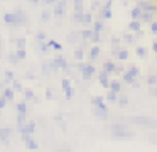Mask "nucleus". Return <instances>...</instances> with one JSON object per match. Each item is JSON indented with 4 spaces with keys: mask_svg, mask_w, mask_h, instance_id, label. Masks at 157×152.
<instances>
[{
    "mask_svg": "<svg viewBox=\"0 0 157 152\" xmlns=\"http://www.w3.org/2000/svg\"><path fill=\"white\" fill-rule=\"evenodd\" d=\"M100 17L105 20L112 19V0H106V3L101 7V10H100Z\"/></svg>",
    "mask_w": 157,
    "mask_h": 152,
    "instance_id": "1a4fd4ad",
    "label": "nucleus"
},
{
    "mask_svg": "<svg viewBox=\"0 0 157 152\" xmlns=\"http://www.w3.org/2000/svg\"><path fill=\"white\" fill-rule=\"evenodd\" d=\"M115 69H117V64L113 63V61H105V63H103V71H105L106 74L115 73Z\"/></svg>",
    "mask_w": 157,
    "mask_h": 152,
    "instance_id": "6ab92c4d",
    "label": "nucleus"
},
{
    "mask_svg": "<svg viewBox=\"0 0 157 152\" xmlns=\"http://www.w3.org/2000/svg\"><path fill=\"white\" fill-rule=\"evenodd\" d=\"M0 90H2V84H0Z\"/></svg>",
    "mask_w": 157,
    "mask_h": 152,
    "instance_id": "338daca9",
    "label": "nucleus"
},
{
    "mask_svg": "<svg viewBox=\"0 0 157 152\" xmlns=\"http://www.w3.org/2000/svg\"><path fill=\"white\" fill-rule=\"evenodd\" d=\"M15 46H17V49H25V37L15 39Z\"/></svg>",
    "mask_w": 157,
    "mask_h": 152,
    "instance_id": "79ce46f5",
    "label": "nucleus"
},
{
    "mask_svg": "<svg viewBox=\"0 0 157 152\" xmlns=\"http://www.w3.org/2000/svg\"><path fill=\"white\" fill-rule=\"evenodd\" d=\"M117 57H118L120 61L128 59V51H127V49H118V53H117Z\"/></svg>",
    "mask_w": 157,
    "mask_h": 152,
    "instance_id": "e433bc0d",
    "label": "nucleus"
},
{
    "mask_svg": "<svg viewBox=\"0 0 157 152\" xmlns=\"http://www.w3.org/2000/svg\"><path fill=\"white\" fill-rule=\"evenodd\" d=\"M12 134H14V128H9V127H0V140L4 144H9Z\"/></svg>",
    "mask_w": 157,
    "mask_h": 152,
    "instance_id": "9b49d317",
    "label": "nucleus"
},
{
    "mask_svg": "<svg viewBox=\"0 0 157 152\" xmlns=\"http://www.w3.org/2000/svg\"><path fill=\"white\" fill-rule=\"evenodd\" d=\"M98 7H100V2L98 0H93L91 2V10H98Z\"/></svg>",
    "mask_w": 157,
    "mask_h": 152,
    "instance_id": "5fc2aeb1",
    "label": "nucleus"
},
{
    "mask_svg": "<svg viewBox=\"0 0 157 152\" xmlns=\"http://www.w3.org/2000/svg\"><path fill=\"white\" fill-rule=\"evenodd\" d=\"M95 66H93V64H85V69L81 71V78L85 81H90L91 80L93 76H95Z\"/></svg>",
    "mask_w": 157,
    "mask_h": 152,
    "instance_id": "9d476101",
    "label": "nucleus"
},
{
    "mask_svg": "<svg viewBox=\"0 0 157 152\" xmlns=\"http://www.w3.org/2000/svg\"><path fill=\"white\" fill-rule=\"evenodd\" d=\"M93 115L96 118H100V120H108V111L106 110H100V108L93 107Z\"/></svg>",
    "mask_w": 157,
    "mask_h": 152,
    "instance_id": "a211bd4d",
    "label": "nucleus"
},
{
    "mask_svg": "<svg viewBox=\"0 0 157 152\" xmlns=\"http://www.w3.org/2000/svg\"><path fill=\"white\" fill-rule=\"evenodd\" d=\"M14 14H15V17H17V22H19V27H24V25H27L29 19H27V14H25L24 10L17 9V10H14Z\"/></svg>",
    "mask_w": 157,
    "mask_h": 152,
    "instance_id": "4468645a",
    "label": "nucleus"
},
{
    "mask_svg": "<svg viewBox=\"0 0 157 152\" xmlns=\"http://www.w3.org/2000/svg\"><path fill=\"white\" fill-rule=\"evenodd\" d=\"M137 7H139L142 12H150V14H155V12H157V7L152 5L150 2H147V0H140Z\"/></svg>",
    "mask_w": 157,
    "mask_h": 152,
    "instance_id": "f8f14e48",
    "label": "nucleus"
},
{
    "mask_svg": "<svg viewBox=\"0 0 157 152\" xmlns=\"http://www.w3.org/2000/svg\"><path fill=\"white\" fill-rule=\"evenodd\" d=\"M56 2L58 0H41V3H44V5H54Z\"/></svg>",
    "mask_w": 157,
    "mask_h": 152,
    "instance_id": "4d7b16f0",
    "label": "nucleus"
},
{
    "mask_svg": "<svg viewBox=\"0 0 157 152\" xmlns=\"http://www.w3.org/2000/svg\"><path fill=\"white\" fill-rule=\"evenodd\" d=\"M22 93H24V96H25V101H31V100H34V98H36L34 91L27 90V88H24V91H22Z\"/></svg>",
    "mask_w": 157,
    "mask_h": 152,
    "instance_id": "f704fd0d",
    "label": "nucleus"
},
{
    "mask_svg": "<svg viewBox=\"0 0 157 152\" xmlns=\"http://www.w3.org/2000/svg\"><path fill=\"white\" fill-rule=\"evenodd\" d=\"M61 88H63V91H64L66 100H71V98L75 96V90H73L71 81H69L68 78H63V80H61Z\"/></svg>",
    "mask_w": 157,
    "mask_h": 152,
    "instance_id": "20e7f679",
    "label": "nucleus"
},
{
    "mask_svg": "<svg viewBox=\"0 0 157 152\" xmlns=\"http://www.w3.org/2000/svg\"><path fill=\"white\" fill-rule=\"evenodd\" d=\"M9 63H10L12 66H19V59H17V56H15V53L9 54Z\"/></svg>",
    "mask_w": 157,
    "mask_h": 152,
    "instance_id": "c03bdc74",
    "label": "nucleus"
},
{
    "mask_svg": "<svg viewBox=\"0 0 157 152\" xmlns=\"http://www.w3.org/2000/svg\"><path fill=\"white\" fill-rule=\"evenodd\" d=\"M79 36H81L83 41H90V39H91V36H93V29H83V30H79Z\"/></svg>",
    "mask_w": 157,
    "mask_h": 152,
    "instance_id": "4be33fe9",
    "label": "nucleus"
},
{
    "mask_svg": "<svg viewBox=\"0 0 157 152\" xmlns=\"http://www.w3.org/2000/svg\"><path fill=\"white\" fill-rule=\"evenodd\" d=\"M54 9H52V15L54 17H63L66 14V7H68V0H58L54 3Z\"/></svg>",
    "mask_w": 157,
    "mask_h": 152,
    "instance_id": "f03ea898",
    "label": "nucleus"
},
{
    "mask_svg": "<svg viewBox=\"0 0 157 152\" xmlns=\"http://www.w3.org/2000/svg\"><path fill=\"white\" fill-rule=\"evenodd\" d=\"M123 41H125V42H133V36L132 34H125V36H123Z\"/></svg>",
    "mask_w": 157,
    "mask_h": 152,
    "instance_id": "3c124183",
    "label": "nucleus"
},
{
    "mask_svg": "<svg viewBox=\"0 0 157 152\" xmlns=\"http://www.w3.org/2000/svg\"><path fill=\"white\" fill-rule=\"evenodd\" d=\"M5 78H7V81L15 80V76H14V73H12V71H5Z\"/></svg>",
    "mask_w": 157,
    "mask_h": 152,
    "instance_id": "8fccbe9b",
    "label": "nucleus"
},
{
    "mask_svg": "<svg viewBox=\"0 0 157 152\" xmlns=\"http://www.w3.org/2000/svg\"><path fill=\"white\" fill-rule=\"evenodd\" d=\"M2 96H4L7 101H12V100H14V96H15V91L12 90L10 86H4V88H2Z\"/></svg>",
    "mask_w": 157,
    "mask_h": 152,
    "instance_id": "dca6fc26",
    "label": "nucleus"
},
{
    "mask_svg": "<svg viewBox=\"0 0 157 152\" xmlns=\"http://www.w3.org/2000/svg\"><path fill=\"white\" fill-rule=\"evenodd\" d=\"M83 57H85V49H83V47L75 49V59L76 61H83Z\"/></svg>",
    "mask_w": 157,
    "mask_h": 152,
    "instance_id": "72a5a7b5",
    "label": "nucleus"
},
{
    "mask_svg": "<svg viewBox=\"0 0 157 152\" xmlns=\"http://www.w3.org/2000/svg\"><path fill=\"white\" fill-rule=\"evenodd\" d=\"M10 84H12L10 88L15 91V93H17V91H19V93H22V91H24V86L21 84V81H19V80H12V81H10Z\"/></svg>",
    "mask_w": 157,
    "mask_h": 152,
    "instance_id": "412c9836",
    "label": "nucleus"
},
{
    "mask_svg": "<svg viewBox=\"0 0 157 152\" xmlns=\"http://www.w3.org/2000/svg\"><path fill=\"white\" fill-rule=\"evenodd\" d=\"M81 39V36H79V32H76V30H73L71 34H68V42H78V41Z\"/></svg>",
    "mask_w": 157,
    "mask_h": 152,
    "instance_id": "cd10ccee",
    "label": "nucleus"
},
{
    "mask_svg": "<svg viewBox=\"0 0 157 152\" xmlns=\"http://www.w3.org/2000/svg\"><path fill=\"white\" fill-rule=\"evenodd\" d=\"M52 63L56 64V68H58V69H63V71L69 69V63L66 61L64 56H61V54H59V56H56L54 59H52Z\"/></svg>",
    "mask_w": 157,
    "mask_h": 152,
    "instance_id": "6e6552de",
    "label": "nucleus"
},
{
    "mask_svg": "<svg viewBox=\"0 0 157 152\" xmlns=\"http://www.w3.org/2000/svg\"><path fill=\"white\" fill-rule=\"evenodd\" d=\"M130 15H132V20H139L140 15H142V10H140L139 7H133L132 12H130Z\"/></svg>",
    "mask_w": 157,
    "mask_h": 152,
    "instance_id": "2f4dec72",
    "label": "nucleus"
},
{
    "mask_svg": "<svg viewBox=\"0 0 157 152\" xmlns=\"http://www.w3.org/2000/svg\"><path fill=\"white\" fill-rule=\"evenodd\" d=\"M4 22L7 24V25H10V27H19V22H17V17H15V14L14 12H7V14H4Z\"/></svg>",
    "mask_w": 157,
    "mask_h": 152,
    "instance_id": "ddd939ff",
    "label": "nucleus"
},
{
    "mask_svg": "<svg viewBox=\"0 0 157 152\" xmlns=\"http://www.w3.org/2000/svg\"><path fill=\"white\" fill-rule=\"evenodd\" d=\"M100 53H101V51H100V46H96V44H95V46L90 49V57H91V59H98Z\"/></svg>",
    "mask_w": 157,
    "mask_h": 152,
    "instance_id": "393cba45",
    "label": "nucleus"
},
{
    "mask_svg": "<svg viewBox=\"0 0 157 152\" xmlns=\"http://www.w3.org/2000/svg\"><path fill=\"white\" fill-rule=\"evenodd\" d=\"M21 135H22V142H24V145L29 150H39V144L36 142V138L32 135L29 134H21Z\"/></svg>",
    "mask_w": 157,
    "mask_h": 152,
    "instance_id": "7ed1b4c3",
    "label": "nucleus"
},
{
    "mask_svg": "<svg viewBox=\"0 0 157 152\" xmlns=\"http://www.w3.org/2000/svg\"><path fill=\"white\" fill-rule=\"evenodd\" d=\"M39 51L44 53V54H48V53H51V47H49L48 42H39Z\"/></svg>",
    "mask_w": 157,
    "mask_h": 152,
    "instance_id": "a19ab883",
    "label": "nucleus"
},
{
    "mask_svg": "<svg viewBox=\"0 0 157 152\" xmlns=\"http://www.w3.org/2000/svg\"><path fill=\"white\" fill-rule=\"evenodd\" d=\"M36 128H37L36 122H34V120H27L24 127H22V128H17V130H19V134H29V135H34Z\"/></svg>",
    "mask_w": 157,
    "mask_h": 152,
    "instance_id": "0eeeda50",
    "label": "nucleus"
},
{
    "mask_svg": "<svg viewBox=\"0 0 157 152\" xmlns=\"http://www.w3.org/2000/svg\"><path fill=\"white\" fill-rule=\"evenodd\" d=\"M91 105H93V107H96V108H100V110H106V111H108L105 101H103V96H93L91 98Z\"/></svg>",
    "mask_w": 157,
    "mask_h": 152,
    "instance_id": "2eb2a0df",
    "label": "nucleus"
},
{
    "mask_svg": "<svg viewBox=\"0 0 157 152\" xmlns=\"http://www.w3.org/2000/svg\"><path fill=\"white\" fill-rule=\"evenodd\" d=\"M152 49H154V53L157 54V41H154V42H152Z\"/></svg>",
    "mask_w": 157,
    "mask_h": 152,
    "instance_id": "680f3d73",
    "label": "nucleus"
},
{
    "mask_svg": "<svg viewBox=\"0 0 157 152\" xmlns=\"http://www.w3.org/2000/svg\"><path fill=\"white\" fill-rule=\"evenodd\" d=\"M90 41H91V42H95V44H98L100 41H101V37H100L98 32H93V36H91V39H90Z\"/></svg>",
    "mask_w": 157,
    "mask_h": 152,
    "instance_id": "de8ad7c7",
    "label": "nucleus"
},
{
    "mask_svg": "<svg viewBox=\"0 0 157 152\" xmlns=\"http://www.w3.org/2000/svg\"><path fill=\"white\" fill-rule=\"evenodd\" d=\"M112 135L115 138H132L133 137V132L128 130V127H127V125L113 123L112 125Z\"/></svg>",
    "mask_w": 157,
    "mask_h": 152,
    "instance_id": "f257e3e1",
    "label": "nucleus"
},
{
    "mask_svg": "<svg viewBox=\"0 0 157 152\" xmlns=\"http://www.w3.org/2000/svg\"><path fill=\"white\" fill-rule=\"evenodd\" d=\"M135 53H137V56H139V57H145L147 56V49H145V47H137Z\"/></svg>",
    "mask_w": 157,
    "mask_h": 152,
    "instance_id": "a18cd8bd",
    "label": "nucleus"
},
{
    "mask_svg": "<svg viewBox=\"0 0 157 152\" xmlns=\"http://www.w3.org/2000/svg\"><path fill=\"white\" fill-rule=\"evenodd\" d=\"M48 44H49V47H51V49H54V51H59V53H61V49H63V46L61 44L58 42V41H48Z\"/></svg>",
    "mask_w": 157,
    "mask_h": 152,
    "instance_id": "c9c22d12",
    "label": "nucleus"
},
{
    "mask_svg": "<svg viewBox=\"0 0 157 152\" xmlns=\"http://www.w3.org/2000/svg\"><path fill=\"white\" fill-rule=\"evenodd\" d=\"M83 14H85V12H73V22H76V24H81Z\"/></svg>",
    "mask_w": 157,
    "mask_h": 152,
    "instance_id": "37998d69",
    "label": "nucleus"
},
{
    "mask_svg": "<svg viewBox=\"0 0 157 152\" xmlns=\"http://www.w3.org/2000/svg\"><path fill=\"white\" fill-rule=\"evenodd\" d=\"M17 128H22L25 125V122H27V115H22V113H17Z\"/></svg>",
    "mask_w": 157,
    "mask_h": 152,
    "instance_id": "a878e982",
    "label": "nucleus"
},
{
    "mask_svg": "<svg viewBox=\"0 0 157 152\" xmlns=\"http://www.w3.org/2000/svg\"><path fill=\"white\" fill-rule=\"evenodd\" d=\"M73 12H83V0H73Z\"/></svg>",
    "mask_w": 157,
    "mask_h": 152,
    "instance_id": "7c9ffc66",
    "label": "nucleus"
},
{
    "mask_svg": "<svg viewBox=\"0 0 157 152\" xmlns=\"http://www.w3.org/2000/svg\"><path fill=\"white\" fill-rule=\"evenodd\" d=\"M98 81H100V84H101L103 88H108V86H110V78H108V74H106L105 71H100Z\"/></svg>",
    "mask_w": 157,
    "mask_h": 152,
    "instance_id": "f3484780",
    "label": "nucleus"
},
{
    "mask_svg": "<svg viewBox=\"0 0 157 152\" xmlns=\"http://www.w3.org/2000/svg\"><path fill=\"white\" fill-rule=\"evenodd\" d=\"M25 80H36V76L32 73H25Z\"/></svg>",
    "mask_w": 157,
    "mask_h": 152,
    "instance_id": "13d9d810",
    "label": "nucleus"
},
{
    "mask_svg": "<svg viewBox=\"0 0 157 152\" xmlns=\"http://www.w3.org/2000/svg\"><path fill=\"white\" fill-rule=\"evenodd\" d=\"M29 2H32V3H41V0H29Z\"/></svg>",
    "mask_w": 157,
    "mask_h": 152,
    "instance_id": "0e129e2a",
    "label": "nucleus"
},
{
    "mask_svg": "<svg viewBox=\"0 0 157 152\" xmlns=\"http://www.w3.org/2000/svg\"><path fill=\"white\" fill-rule=\"evenodd\" d=\"M155 98H157V88H155Z\"/></svg>",
    "mask_w": 157,
    "mask_h": 152,
    "instance_id": "69168bd1",
    "label": "nucleus"
},
{
    "mask_svg": "<svg viewBox=\"0 0 157 152\" xmlns=\"http://www.w3.org/2000/svg\"><path fill=\"white\" fill-rule=\"evenodd\" d=\"M150 30L157 36V22H150Z\"/></svg>",
    "mask_w": 157,
    "mask_h": 152,
    "instance_id": "6e6d98bb",
    "label": "nucleus"
},
{
    "mask_svg": "<svg viewBox=\"0 0 157 152\" xmlns=\"http://www.w3.org/2000/svg\"><path fill=\"white\" fill-rule=\"evenodd\" d=\"M5 105H7V100H5L4 96H0V110H4Z\"/></svg>",
    "mask_w": 157,
    "mask_h": 152,
    "instance_id": "864d4df0",
    "label": "nucleus"
},
{
    "mask_svg": "<svg viewBox=\"0 0 157 152\" xmlns=\"http://www.w3.org/2000/svg\"><path fill=\"white\" fill-rule=\"evenodd\" d=\"M2 47H4V41H2V36H0V57L4 56V53H2Z\"/></svg>",
    "mask_w": 157,
    "mask_h": 152,
    "instance_id": "bf43d9fd",
    "label": "nucleus"
},
{
    "mask_svg": "<svg viewBox=\"0 0 157 152\" xmlns=\"http://www.w3.org/2000/svg\"><path fill=\"white\" fill-rule=\"evenodd\" d=\"M15 110H17V113H22V115H27L29 113V108H27V101H19L17 105H15Z\"/></svg>",
    "mask_w": 157,
    "mask_h": 152,
    "instance_id": "aec40b11",
    "label": "nucleus"
},
{
    "mask_svg": "<svg viewBox=\"0 0 157 152\" xmlns=\"http://www.w3.org/2000/svg\"><path fill=\"white\" fill-rule=\"evenodd\" d=\"M78 69H79V71L85 69V63H81V61H79V63H78Z\"/></svg>",
    "mask_w": 157,
    "mask_h": 152,
    "instance_id": "052dcab7",
    "label": "nucleus"
},
{
    "mask_svg": "<svg viewBox=\"0 0 157 152\" xmlns=\"http://www.w3.org/2000/svg\"><path fill=\"white\" fill-rule=\"evenodd\" d=\"M117 103H118L120 105V107H127V105H128V98H127V96H122V98H118V100H117Z\"/></svg>",
    "mask_w": 157,
    "mask_h": 152,
    "instance_id": "49530a36",
    "label": "nucleus"
},
{
    "mask_svg": "<svg viewBox=\"0 0 157 152\" xmlns=\"http://www.w3.org/2000/svg\"><path fill=\"white\" fill-rule=\"evenodd\" d=\"M133 122H135V123H140L142 127H149V128L157 127V122L152 120V118H149V117H133Z\"/></svg>",
    "mask_w": 157,
    "mask_h": 152,
    "instance_id": "423d86ee",
    "label": "nucleus"
},
{
    "mask_svg": "<svg viewBox=\"0 0 157 152\" xmlns=\"http://www.w3.org/2000/svg\"><path fill=\"white\" fill-rule=\"evenodd\" d=\"M155 76H149V83H155Z\"/></svg>",
    "mask_w": 157,
    "mask_h": 152,
    "instance_id": "e2e57ef3",
    "label": "nucleus"
},
{
    "mask_svg": "<svg viewBox=\"0 0 157 152\" xmlns=\"http://www.w3.org/2000/svg\"><path fill=\"white\" fill-rule=\"evenodd\" d=\"M41 69H42V74H46V76H51L52 73H56V71H59L58 68H56V64L52 63V59L42 61V64H41Z\"/></svg>",
    "mask_w": 157,
    "mask_h": 152,
    "instance_id": "39448f33",
    "label": "nucleus"
},
{
    "mask_svg": "<svg viewBox=\"0 0 157 152\" xmlns=\"http://www.w3.org/2000/svg\"><path fill=\"white\" fill-rule=\"evenodd\" d=\"M36 39H37L39 42H46V34L44 32H37L36 34Z\"/></svg>",
    "mask_w": 157,
    "mask_h": 152,
    "instance_id": "09e8293b",
    "label": "nucleus"
},
{
    "mask_svg": "<svg viewBox=\"0 0 157 152\" xmlns=\"http://www.w3.org/2000/svg\"><path fill=\"white\" fill-rule=\"evenodd\" d=\"M15 56H17L19 61H24L25 57H27V51H25V49H17V51H15Z\"/></svg>",
    "mask_w": 157,
    "mask_h": 152,
    "instance_id": "ea45409f",
    "label": "nucleus"
},
{
    "mask_svg": "<svg viewBox=\"0 0 157 152\" xmlns=\"http://www.w3.org/2000/svg\"><path fill=\"white\" fill-rule=\"evenodd\" d=\"M51 15H52L51 10L44 9V10L41 12V20H42V22H49V20H51Z\"/></svg>",
    "mask_w": 157,
    "mask_h": 152,
    "instance_id": "c756f323",
    "label": "nucleus"
},
{
    "mask_svg": "<svg viewBox=\"0 0 157 152\" xmlns=\"http://www.w3.org/2000/svg\"><path fill=\"white\" fill-rule=\"evenodd\" d=\"M127 74H128L130 78H133V80H135V78L139 76V68H137V66H130V69L127 71Z\"/></svg>",
    "mask_w": 157,
    "mask_h": 152,
    "instance_id": "58836bf2",
    "label": "nucleus"
},
{
    "mask_svg": "<svg viewBox=\"0 0 157 152\" xmlns=\"http://www.w3.org/2000/svg\"><path fill=\"white\" fill-rule=\"evenodd\" d=\"M139 20H142V22H154V14H150V12H142V15H140V19Z\"/></svg>",
    "mask_w": 157,
    "mask_h": 152,
    "instance_id": "bb28decb",
    "label": "nucleus"
},
{
    "mask_svg": "<svg viewBox=\"0 0 157 152\" xmlns=\"http://www.w3.org/2000/svg\"><path fill=\"white\" fill-rule=\"evenodd\" d=\"M81 24H85V25H90V24H93V14H91V12H85V14H83Z\"/></svg>",
    "mask_w": 157,
    "mask_h": 152,
    "instance_id": "5701e85b",
    "label": "nucleus"
},
{
    "mask_svg": "<svg viewBox=\"0 0 157 152\" xmlns=\"http://www.w3.org/2000/svg\"><path fill=\"white\" fill-rule=\"evenodd\" d=\"M140 27H142V25H140V20H132V22L128 24V29L133 30V32H139Z\"/></svg>",
    "mask_w": 157,
    "mask_h": 152,
    "instance_id": "473e14b6",
    "label": "nucleus"
},
{
    "mask_svg": "<svg viewBox=\"0 0 157 152\" xmlns=\"http://www.w3.org/2000/svg\"><path fill=\"white\" fill-rule=\"evenodd\" d=\"M106 100H108L110 103H117V100H118V93L108 90V93H106Z\"/></svg>",
    "mask_w": 157,
    "mask_h": 152,
    "instance_id": "c85d7f7f",
    "label": "nucleus"
},
{
    "mask_svg": "<svg viewBox=\"0 0 157 152\" xmlns=\"http://www.w3.org/2000/svg\"><path fill=\"white\" fill-rule=\"evenodd\" d=\"M101 30H103V22H101V20H96V22H93V32L101 34Z\"/></svg>",
    "mask_w": 157,
    "mask_h": 152,
    "instance_id": "4c0bfd02",
    "label": "nucleus"
},
{
    "mask_svg": "<svg viewBox=\"0 0 157 152\" xmlns=\"http://www.w3.org/2000/svg\"><path fill=\"white\" fill-rule=\"evenodd\" d=\"M46 98H48V100H52V98H54V95H52V90H51V88H48V90H46Z\"/></svg>",
    "mask_w": 157,
    "mask_h": 152,
    "instance_id": "603ef678",
    "label": "nucleus"
},
{
    "mask_svg": "<svg viewBox=\"0 0 157 152\" xmlns=\"http://www.w3.org/2000/svg\"><path fill=\"white\" fill-rule=\"evenodd\" d=\"M108 90L115 91V93H120V91H122V83H120V81H110Z\"/></svg>",
    "mask_w": 157,
    "mask_h": 152,
    "instance_id": "b1692460",
    "label": "nucleus"
}]
</instances>
